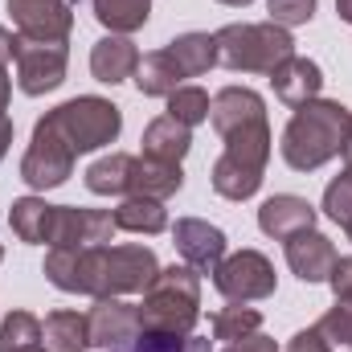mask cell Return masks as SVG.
Segmentation results:
<instances>
[{"mask_svg": "<svg viewBox=\"0 0 352 352\" xmlns=\"http://www.w3.org/2000/svg\"><path fill=\"white\" fill-rule=\"evenodd\" d=\"M209 119L226 140V152L213 164V188L226 201L254 197L270 160V127H266L263 98L246 87H226L213 98Z\"/></svg>", "mask_w": 352, "mask_h": 352, "instance_id": "6da1fadb", "label": "cell"}, {"mask_svg": "<svg viewBox=\"0 0 352 352\" xmlns=\"http://www.w3.org/2000/svg\"><path fill=\"white\" fill-rule=\"evenodd\" d=\"M156 254L148 246H87V250H50L45 278L62 291L94 295V299H119L131 291H144L156 278Z\"/></svg>", "mask_w": 352, "mask_h": 352, "instance_id": "7a4b0ae2", "label": "cell"}, {"mask_svg": "<svg viewBox=\"0 0 352 352\" xmlns=\"http://www.w3.org/2000/svg\"><path fill=\"white\" fill-rule=\"evenodd\" d=\"M349 135H352L349 107L328 102V98H311L291 115V123L283 131V160L295 173H311V168L328 164L332 156H340Z\"/></svg>", "mask_w": 352, "mask_h": 352, "instance_id": "3957f363", "label": "cell"}, {"mask_svg": "<svg viewBox=\"0 0 352 352\" xmlns=\"http://www.w3.org/2000/svg\"><path fill=\"white\" fill-rule=\"evenodd\" d=\"M140 311V332H160V336H192L197 316H201V278L192 266H168L156 270V278L144 287Z\"/></svg>", "mask_w": 352, "mask_h": 352, "instance_id": "277c9868", "label": "cell"}, {"mask_svg": "<svg viewBox=\"0 0 352 352\" xmlns=\"http://www.w3.org/2000/svg\"><path fill=\"white\" fill-rule=\"evenodd\" d=\"M217 41V62L230 70H250V74H270L278 62H287L295 54V41L283 25L266 21V25H226L221 33H213Z\"/></svg>", "mask_w": 352, "mask_h": 352, "instance_id": "5b68a950", "label": "cell"}, {"mask_svg": "<svg viewBox=\"0 0 352 352\" xmlns=\"http://www.w3.org/2000/svg\"><path fill=\"white\" fill-rule=\"evenodd\" d=\"M45 123H50V127L74 148V156H78V152H94V148L111 144V140L119 135V127H123V115H119L115 102L94 98V94H82V98H70V102L54 107V111L45 115Z\"/></svg>", "mask_w": 352, "mask_h": 352, "instance_id": "8992f818", "label": "cell"}, {"mask_svg": "<svg viewBox=\"0 0 352 352\" xmlns=\"http://www.w3.org/2000/svg\"><path fill=\"white\" fill-rule=\"evenodd\" d=\"M70 173H74V148L41 119V123L33 127L29 152H25V160H21L25 184H33V188H58V184H66Z\"/></svg>", "mask_w": 352, "mask_h": 352, "instance_id": "52a82bcc", "label": "cell"}, {"mask_svg": "<svg viewBox=\"0 0 352 352\" xmlns=\"http://www.w3.org/2000/svg\"><path fill=\"white\" fill-rule=\"evenodd\" d=\"M213 283L226 299L234 303H254L274 295V266L266 263L258 250H238L230 258H221L213 270Z\"/></svg>", "mask_w": 352, "mask_h": 352, "instance_id": "ba28073f", "label": "cell"}, {"mask_svg": "<svg viewBox=\"0 0 352 352\" xmlns=\"http://www.w3.org/2000/svg\"><path fill=\"white\" fill-rule=\"evenodd\" d=\"M115 213L102 209H66L54 205V221H50V246L58 250H87V246H107L115 238Z\"/></svg>", "mask_w": 352, "mask_h": 352, "instance_id": "9c48e42d", "label": "cell"}, {"mask_svg": "<svg viewBox=\"0 0 352 352\" xmlns=\"http://www.w3.org/2000/svg\"><path fill=\"white\" fill-rule=\"evenodd\" d=\"M16 82L25 94H45V90L66 82V41H16Z\"/></svg>", "mask_w": 352, "mask_h": 352, "instance_id": "30bf717a", "label": "cell"}, {"mask_svg": "<svg viewBox=\"0 0 352 352\" xmlns=\"http://www.w3.org/2000/svg\"><path fill=\"white\" fill-rule=\"evenodd\" d=\"M8 12L25 41H66L74 29L66 0H8Z\"/></svg>", "mask_w": 352, "mask_h": 352, "instance_id": "8fae6325", "label": "cell"}, {"mask_svg": "<svg viewBox=\"0 0 352 352\" xmlns=\"http://www.w3.org/2000/svg\"><path fill=\"white\" fill-rule=\"evenodd\" d=\"M173 242L180 250V258L192 266L197 274H209L217 270V263L226 258V234L209 221H197V217H180L173 230Z\"/></svg>", "mask_w": 352, "mask_h": 352, "instance_id": "7c38bea8", "label": "cell"}, {"mask_svg": "<svg viewBox=\"0 0 352 352\" xmlns=\"http://www.w3.org/2000/svg\"><path fill=\"white\" fill-rule=\"evenodd\" d=\"M87 332L94 349H111V344H123L140 332V311L131 303H119V299H98L87 316Z\"/></svg>", "mask_w": 352, "mask_h": 352, "instance_id": "4fadbf2b", "label": "cell"}, {"mask_svg": "<svg viewBox=\"0 0 352 352\" xmlns=\"http://www.w3.org/2000/svg\"><path fill=\"white\" fill-rule=\"evenodd\" d=\"M287 263L303 283H324L332 274V266H336V250H332V242L324 234L299 230V234L287 238Z\"/></svg>", "mask_w": 352, "mask_h": 352, "instance_id": "5bb4252c", "label": "cell"}, {"mask_svg": "<svg viewBox=\"0 0 352 352\" xmlns=\"http://www.w3.org/2000/svg\"><path fill=\"white\" fill-rule=\"evenodd\" d=\"M270 87L274 94L283 98V102H291V107H303V102H311L320 87H324V74H320V66L316 62H307V58H287V62H278L274 70H270Z\"/></svg>", "mask_w": 352, "mask_h": 352, "instance_id": "9a60e30c", "label": "cell"}, {"mask_svg": "<svg viewBox=\"0 0 352 352\" xmlns=\"http://www.w3.org/2000/svg\"><path fill=\"white\" fill-rule=\"evenodd\" d=\"M258 226H263V234L287 242V238L299 234V230H316V209H311L303 197L283 192V197H270L263 209H258Z\"/></svg>", "mask_w": 352, "mask_h": 352, "instance_id": "2e32d148", "label": "cell"}, {"mask_svg": "<svg viewBox=\"0 0 352 352\" xmlns=\"http://www.w3.org/2000/svg\"><path fill=\"white\" fill-rule=\"evenodd\" d=\"M192 148V127H184L180 119L164 115V119H152L144 127V156L148 160H160V164H180Z\"/></svg>", "mask_w": 352, "mask_h": 352, "instance_id": "e0dca14e", "label": "cell"}, {"mask_svg": "<svg viewBox=\"0 0 352 352\" xmlns=\"http://www.w3.org/2000/svg\"><path fill=\"white\" fill-rule=\"evenodd\" d=\"M135 66H140V50H135L127 37H102V41L90 50V74H94L98 82H107V87L131 78Z\"/></svg>", "mask_w": 352, "mask_h": 352, "instance_id": "ac0fdd59", "label": "cell"}, {"mask_svg": "<svg viewBox=\"0 0 352 352\" xmlns=\"http://www.w3.org/2000/svg\"><path fill=\"white\" fill-rule=\"evenodd\" d=\"M184 173L180 164H160V160H148V156H135V168H131V197H152V201H164L180 192Z\"/></svg>", "mask_w": 352, "mask_h": 352, "instance_id": "d6986e66", "label": "cell"}, {"mask_svg": "<svg viewBox=\"0 0 352 352\" xmlns=\"http://www.w3.org/2000/svg\"><path fill=\"white\" fill-rule=\"evenodd\" d=\"M41 340H45V352H87L90 349L87 316H78V311H54V316H45Z\"/></svg>", "mask_w": 352, "mask_h": 352, "instance_id": "ffe728a7", "label": "cell"}, {"mask_svg": "<svg viewBox=\"0 0 352 352\" xmlns=\"http://www.w3.org/2000/svg\"><path fill=\"white\" fill-rule=\"evenodd\" d=\"M131 168H135V156H123V152L102 156L98 164L87 168V188L98 197H123V192L131 197Z\"/></svg>", "mask_w": 352, "mask_h": 352, "instance_id": "44dd1931", "label": "cell"}, {"mask_svg": "<svg viewBox=\"0 0 352 352\" xmlns=\"http://www.w3.org/2000/svg\"><path fill=\"white\" fill-rule=\"evenodd\" d=\"M50 221H54V205H45L41 197H21L12 201L8 226L21 242H50Z\"/></svg>", "mask_w": 352, "mask_h": 352, "instance_id": "7402d4cb", "label": "cell"}, {"mask_svg": "<svg viewBox=\"0 0 352 352\" xmlns=\"http://www.w3.org/2000/svg\"><path fill=\"white\" fill-rule=\"evenodd\" d=\"M168 54H173V62L180 66L184 78H197L209 66H217V41L209 33H184V37H176L173 45H168Z\"/></svg>", "mask_w": 352, "mask_h": 352, "instance_id": "603a6c76", "label": "cell"}, {"mask_svg": "<svg viewBox=\"0 0 352 352\" xmlns=\"http://www.w3.org/2000/svg\"><path fill=\"white\" fill-rule=\"evenodd\" d=\"M180 66L173 62V54L168 50H156V54H148V58H140V66H135V87L140 94H173L180 87Z\"/></svg>", "mask_w": 352, "mask_h": 352, "instance_id": "cb8c5ba5", "label": "cell"}, {"mask_svg": "<svg viewBox=\"0 0 352 352\" xmlns=\"http://www.w3.org/2000/svg\"><path fill=\"white\" fill-rule=\"evenodd\" d=\"M115 226L127 230V234H160L168 226V213L160 201L152 197H127L119 209H115Z\"/></svg>", "mask_w": 352, "mask_h": 352, "instance_id": "d4e9b609", "label": "cell"}, {"mask_svg": "<svg viewBox=\"0 0 352 352\" xmlns=\"http://www.w3.org/2000/svg\"><path fill=\"white\" fill-rule=\"evenodd\" d=\"M94 16L111 33H135L152 16V0H94Z\"/></svg>", "mask_w": 352, "mask_h": 352, "instance_id": "484cf974", "label": "cell"}, {"mask_svg": "<svg viewBox=\"0 0 352 352\" xmlns=\"http://www.w3.org/2000/svg\"><path fill=\"white\" fill-rule=\"evenodd\" d=\"M102 352H213L209 340L201 336H160V332H135L123 344H111Z\"/></svg>", "mask_w": 352, "mask_h": 352, "instance_id": "4316f807", "label": "cell"}, {"mask_svg": "<svg viewBox=\"0 0 352 352\" xmlns=\"http://www.w3.org/2000/svg\"><path fill=\"white\" fill-rule=\"evenodd\" d=\"M41 344V324L29 311H12L0 324V352H29Z\"/></svg>", "mask_w": 352, "mask_h": 352, "instance_id": "83f0119b", "label": "cell"}, {"mask_svg": "<svg viewBox=\"0 0 352 352\" xmlns=\"http://www.w3.org/2000/svg\"><path fill=\"white\" fill-rule=\"evenodd\" d=\"M263 324V316L254 307H226L213 316V340H242V336H254Z\"/></svg>", "mask_w": 352, "mask_h": 352, "instance_id": "f1b7e54d", "label": "cell"}, {"mask_svg": "<svg viewBox=\"0 0 352 352\" xmlns=\"http://www.w3.org/2000/svg\"><path fill=\"white\" fill-rule=\"evenodd\" d=\"M320 340L328 344V352H352V303H336L320 324H316Z\"/></svg>", "mask_w": 352, "mask_h": 352, "instance_id": "f546056e", "label": "cell"}, {"mask_svg": "<svg viewBox=\"0 0 352 352\" xmlns=\"http://www.w3.org/2000/svg\"><path fill=\"white\" fill-rule=\"evenodd\" d=\"M209 94L201 87H176L173 94H168V115L173 119H180L184 127H192V123H205L209 119Z\"/></svg>", "mask_w": 352, "mask_h": 352, "instance_id": "4dcf8cb0", "label": "cell"}, {"mask_svg": "<svg viewBox=\"0 0 352 352\" xmlns=\"http://www.w3.org/2000/svg\"><path fill=\"white\" fill-rule=\"evenodd\" d=\"M324 209L332 221H340L344 230H352V176H336L328 188H324Z\"/></svg>", "mask_w": 352, "mask_h": 352, "instance_id": "1f68e13d", "label": "cell"}, {"mask_svg": "<svg viewBox=\"0 0 352 352\" xmlns=\"http://www.w3.org/2000/svg\"><path fill=\"white\" fill-rule=\"evenodd\" d=\"M266 8H270V21L287 29V25H303V21H311L316 0H266Z\"/></svg>", "mask_w": 352, "mask_h": 352, "instance_id": "d6a6232c", "label": "cell"}, {"mask_svg": "<svg viewBox=\"0 0 352 352\" xmlns=\"http://www.w3.org/2000/svg\"><path fill=\"white\" fill-rule=\"evenodd\" d=\"M328 283H332V291H336V303H352V258H336Z\"/></svg>", "mask_w": 352, "mask_h": 352, "instance_id": "836d02e7", "label": "cell"}, {"mask_svg": "<svg viewBox=\"0 0 352 352\" xmlns=\"http://www.w3.org/2000/svg\"><path fill=\"white\" fill-rule=\"evenodd\" d=\"M287 352H328V344L320 340V332H316V328H307V332H295V336H291Z\"/></svg>", "mask_w": 352, "mask_h": 352, "instance_id": "e575fe53", "label": "cell"}, {"mask_svg": "<svg viewBox=\"0 0 352 352\" xmlns=\"http://www.w3.org/2000/svg\"><path fill=\"white\" fill-rule=\"evenodd\" d=\"M226 352H278V344L254 332V336H242V340H234V344H230Z\"/></svg>", "mask_w": 352, "mask_h": 352, "instance_id": "d590c367", "label": "cell"}, {"mask_svg": "<svg viewBox=\"0 0 352 352\" xmlns=\"http://www.w3.org/2000/svg\"><path fill=\"white\" fill-rule=\"evenodd\" d=\"M16 41H21V37H12L8 29H0V66L16 58Z\"/></svg>", "mask_w": 352, "mask_h": 352, "instance_id": "8d00e7d4", "label": "cell"}, {"mask_svg": "<svg viewBox=\"0 0 352 352\" xmlns=\"http://www.w3.org/2000/svg\"><path fill=\"white\" fill-rule=\"evenodd\" d=\"M8 144H12V123H8V115H0V160H4Z\"/></svg>", "mask_w": 352, "mask_h": 352, "instance_id": "74e56055", "label": "cell"}, {"mask_svg": "<svg viewBox=\"0 0 352 352\" xmlns=\"http://www.w3.org/2000/svg\"><path fill=\"white\" fill-rule=\"evenodd\" d=\"M8 94H12V82H8V74H4V66H0V115H4V107H8Z\"/></svg>", "mask_w": 352, "mask_h": 352, "instance_id": "f35d334b", "label": "cell"}, {"mask_svg": "<svg viewBox=\"0 0 352 352\" xmlns=\"http://www.w3.org/2000/svg\"><path fill=\"white\" fill-rule=\"evenodd\" d=\"M336 12H340V16L352 25V0H336Z\"/></svg>", "mask_w": 352, "mask_h": 352, "instance_id": "ab89813d", "label": "cell"}, {"mask_svg": "<svg viewBox=\"0 0 352 352\" xmlns=\"http://www.w3.org/2000/svg\"><path fill=\"white\" fill-rule=\"evenodd\" d=\"M344 173L352 176V135H349V144H344Z\"/></svg>", "mask_w": 352, "mask_h": 352, "instance_id": "60d3db41", "label": "cell"}, {"mask_svg": "<svg viewBox=\"0 0 352 352\" xmlns=\"http://www.w3.org/2000/svg\"><path fill=\"white\" fill-rule=\"evenodd\" d=\"M221 4H234V8H242V4H250V0H221Z\"/></svg>", "mask_w": 352, "mask_h": 352, "instance_id": "b9f144b4", "label": "cell"}, {"mask_svg": "<svg viewBox=\"0 0 352 352\" xmlns=\"http://www.w3.org/2000/svg\"><path fill=\"white\" fill-rule=\"evenodd\" d=\"M29 352H45V349H41V344H37V349H29Z\"/></svg>", "mask_w": 352, "mask_h": 352, "instance_id": "7bdbcfd3", "label": "cell"}, {"mask_svg": "<svg viewBox=\"0 0 352 352\" xmlns=\"http://www.w3.org/2000/svg\"><path fill=\"white\" fill-rule=\"evenodd\" d=\"M0 258H4V250H0Z\"/></svg>", "mask_w": 352, "mask_h": 352, "instance_id": "ee69618b", "label": "cell"}, {"mask_svg": "<svg viewBox=\"0 0 352 352\" xmlns=\"http://www.w3.org/2000/svg\"><path fill=\"white\" fill-rule=\"evenodd\" d=\"M349 238H352V230H349Z\"/></svg>", "mask_w": 352, "mask_h": 352, "instance_id": "f6af8a7d", "label": "cell"}]
</instances>
